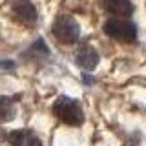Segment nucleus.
Segmentation results:
<instances>
[{
  "label": "nucleus",
  "instance_id": "f03ea898",
  "mask_svg": "<svg viewBox=\"0 0 146 146\" xmlns=\"http://www.w3.org/2000/svg\"><path fill=\"white\" fill-rule=\"evenodd\" d=\"M104 33L110 38L119 40V42H133L137 38V27L131 20L121 17H111L104 24Z\"/></svg>",
  "mask_w": 146,
  "mask_h": 146
},
{
  "label": "nucleus",
  "instance_id": "7ed1b4c3",
  "mask_svg": "<svg viewBox=\"0 0 146 146\" xmlns=\"http://www.w3.org/2000/svg\"><path fill=\"white\" fill-rule=\"evenodd\" d=\"M51 33L60 44L70 46V44H75L79 40L80 29H79V24H77V20L73 17L58 15L51 26Z\"/></svg>",
  "mask_w": 146,
  "mask_h": 146
},
{
  "label": "nucleus",
  "instance_id": "20e7f679",
  "mask_svg": "<svg viewBox=\"0 0 146 146\" xmlns=\"http://www.w3.org/2000/svg\"><path fill=\"white\" fill-rule=\"evenodd\" d=\"M75 62H77V66L82 68L84 71H93L95 68H97V64H99L97 49H95L93 46H90V44L80 46V48L77 49V53H75Z\"/></svg>",
  "mask_w": 146,
  "mask_h": 146
},
{
  "label": "nucleus",
  "instance_id": "1a4fd4ad",
  "mask_svg": "<svg viewBox=\"0 0 146 146\" xmlns=\"http://www.w3.org/2000/svg\"><path fill=\"white\" fill-rule=\"evenodd\" d=\"M0 68H15V64L9 60H4V62H0Z\"/></svg>",
  "mask_w": 146,
  "mask_h": 146
},
{
  "label": "nucleus",
  "instance_id": "0eeeda50",
  "mask_svg": "<svg viewBox=\"0 0 146 146\" xmlns=\"http://www.w3.org/2000/svg\"><path fill=\"white\" fill-rule=\"evenodd\" d=\"M11 146H42L40 139L29 130H15L7 135Z\"/></svg>",
  "mask_w": 146,
  "mask_h": 146
},
{
  "label": "nucleus",
  "instance_id": "f257e3e1",
  "mask_svg": "<svg viewBox=\"0 0 146 146\" xmlns=\"http://www.w3.org/2000/svg\"><path fill=\"white\" fill-rule=\"evenodd\" d=\"M53 113L58 117V121H62L64 124H70V126H79L84 121V113H82L80 104L70 97H58L55 100Z\"/></svg>",
  "mask_w": 146,
  "mask_h": 146
},
{
  "label": "nucleus",
  "instance_id": "423d86ee",
  "mask_svg": "<svg viewBox=\"0 0 146 146\" xmlns=\"http://www.w3.org/2000/svg\"><path fill=\"white\" fill-rule=\"evenodd\" d=\"M102 7L110 15H115V17H121V18H124V17L133 13L131 0H102Z\"/></svg>",
  "mask_w": 146,
  "mask_h": 146
},
{
  "label": "nucleus",
  "instance_id": "6e6552de",
  "mask_svg": "<svg viewBox=\"0 0 146 146\" xmlns=\"http://www.w3.org/2000/svg\"><path fill=\"white\" fill-rule=\"evenodd\" d=\"M15 117V104L13 99L0 97V122H7Z\"/></svg>",
  "mask_w": 146,
  "mask_h": 146
},
{
  "label": "nucleus",
  "instance_id": "39448f33",
  "mask_svg": "<svg viewBox=\"0 0 146 146\" xmlns=\"http://www.w3.org/2000/svg\"><path fill=\"white\" fill-rule=\"evenodd\" d=\"M13 13H15V17L20 22L29 24V26H33L36 22V18H38L36 9H35V6L29 2V0H17V2L13 4Z\"/></svg>",
  "mask_w": 146,
  "mask_h": 146
}]
</instances>
